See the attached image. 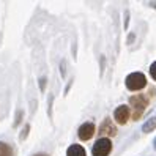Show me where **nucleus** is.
Listing matches in <instances>:
<instances>
[{
  "instance_id": "nucleus-21",
  "label": "nucleus",
  "mask_w": 156,
  "mask_h": 156,
  "mask_svg": "<svg viewBox=\"0 0 156 156\" xmlns=\"http://www.w3.org/2000/svg\"><path fill=\"white\" fill-rule=\"evenodd\" d=\"M33 156H49V154H46V153H36V154H33Z\"/></svg>"
},
{
  "instance_id": "nucleus-5",
  "label": "nucleus",
  "mask_w": 156,
  "mask_h": 156,
  "mask_svg": "<svg viewBox=\"0 0 156 156\" xmlns=\"http://www.w3.org/2000/svg\"><path fill=\"white\" fill-rule=\"evenodd\" d=\"M93 134H96V133H95V123H91V122L80 125L77 129V137L80 140H90L93 137Z\"/></svg>"
},
{
  "instance_id": "nucleus-16",
  "label": "nucleus",
  "mask_w": 156,
  "mask_h": 156,
  "mask_svg": "<svg viewBox=\"0 0 156 156\" xmlns=\"http://www.w3.org/2000/svg\"><path fill=\"white\" fill-rule=\"evenodd\" d=\"M46 82H48V79H46V77H40V90L41 91L46 90Z\"/></svg>"
},
{
  "instance_id": "nucleus-17",
  "label": "nucleus",
  "mask_w": 156,
  "mask_h": 156,
  "mask_svg": "<svg viewBox=\"0 0 156 156\" xmlns=\"http://www.w3.org/2000/svg\"><path fill=\"white\" fill-rule=\"evenodd\" d=\"M52 101H54V96L51 95V96H49V109H48V114H49L51 118H52Z\"/></svg>"
},
{
  "instance_id": "nucleus-7",
  "label": "nucleus",
  "mask_w": 156,
  "mask_h": 156,
  "mask_svg": "<svg viewBox=\"0 0 156 156\" xmlns=\"http://www.w3.org/2000/svg\"><path fill=\"white\" fill-rule=\"evenodd\" d=\"M66 156H87V153H85V148L82 145L73 144L66 150Z\"/></svg>"
},
{
  "instance_id": "nucleus-8",
  "label": "nucleus",
  "mask_w": 156,
  "mask_h": 156,
  "mask_svg": "<svg viewBox=\"0 0 156 156\" xmlns=\"http://www.w3.org/2000/svg\"><path fill=\"white\" fill-rule=\"evenodd\" d=\"M154 129H156V117H151V118H148V120L144 123L142 133H144V134H148V133H151V131H154Z\"/></svg>"
},
{
  "instance_id": "nucleus-20",
  "label": "nucleus",
  "mask_w": 156,
  "mask_h": 156,
  "mask_svg": "<svg viewBox=\"0 0 156 156\" xmlns=\"http://www.w3.org/2000/svg\"><path fill=\"white\" fill-rule=\"evenodd\" d=\"M148 5H150V6H151V8H154V10H156V2H150V3H148Z\"/></svg>"
},
{
  "instance_id": "nucleus-2",
  "label": "nucleus",
  "mask_w": 156,
  "mask_h": 156,
  "mask_svg": "<svg viewBox=\"0 0 156 156\" xmlns=\"http://www.w3.org/2000/svg\"><path fill=\"white\" fill-rule=\"evenodd\" d=\"M111 151H112V142L107 137H99L93 144V148H91L93 156H109Z\"/></svg>"
},
{
  "instance_id": "nucleus-4",
  "label": "nucleus",
  "mask_w": 156,
  "mask_h": 156,
  "mask_svg": "<svg viewBox=\"0 0 156 156\" xmlns=\"http://www.w3.org/2000/svg\"><path fill=\"white\" fill-rule=\"evenodd\" d=\"M129 117H131V109L128 107L126 104L118 106L115 111H114V120L118 125H125L128 120H129Z\"/></svg>"
},
{
  "instance_id": "nucleus-13",
  "label": "nucleus",
  "mask_w": 156,
  "mask_h": 156,
  "mask_svg": "<svg viewBox=\"0 0 156 156\" xmlns=\"http://www.w3.org/2000/svg\"><path fill=\"white\" fill-rule=\"evenodd\" d=\"M150 76H151V79L156 82V62H153L151 65H150Z\"/></svg>"
},
{
  "instance_id": "nucleus-6",
  "label": "nucleus",
  "mask_w": 156,
  "mask_h": 156,
  "mask_svg": "<svg viewBox=\"0 0 156 156\" xmlns=\"http://www.w3.org/2000/svg\"><path fill=\"white\" fill-rule=\"evenodd\" d=\"M128 101H129V104L134 111H145V107L150 103V99L145 95H133V96H129Z\"/></svg>"
},
{
  "instance_id": "nucleus-14",
  "label": "nucleus",
  "mask_w": 156,
  "mask_h": 156,
  "mask_svg": "<svg viewBox=\"0 0 156 156\" xmlns=\"http://www.w3.org/2000/svg\"><path fill=\"white\" fill-rule=\"evenodd\" d=\"M104 62H106V57L104 55H101V62H99V76L103 77V74H104Z\"/></svg>"
},
{
  "instance_id": "nucleus-19",
  "label": "nucleus",
  "mask_w": 156,
  "mask_h": 156,
  "mask_svg": "<svg viewBox=\"0 0 156 156\" xmlns=\"http://www.w3.org/2000/svg\"><path fill=\"white\" fill-rule=\"evenodd\" d=\"M134 41V33H129V35H128V44H131Z\"/></svg>"
},
{
  "instance_id": "nucleus-18",
  "label": "nucleus",
  "mask_w": 156,
  "mask_h": 156,
  "mask_svg": "<svg viewBox=\"0 0 156 156\" xmlns=\"http://www.w3.org/2000/svg\"><path fill=\"white\" fill-rule=\"evenodd\" d=\"M128 24H129V11H125V29H128Z\"/></svg>"
},
{
  "instance_id": "nucleus-22",
  "label": "nucleus",
  "mask_w": 156,
  "mask_h": 156,
  "mask_svg": "<svg viewBox=\"0 0 156 156\" xmlns=\"http://www.w3.org/2000/svg\"><path fill=\"white\" fill-rule=\"evenodd\" d=\"M153 148H154V150H156V139H154V140H153Z\"/></svg>"
},
{
  "instance_id": "nucleus-15",
  "label": "nucleus",
  "mask_w": 156,
  "mask_h": 156,
  "mask_svg": "<svg viewBox=\"0 0 156 156\" xmlns=\"http://www.w3.org/2000/svg\"><path fill=\"white\" fill-rule=\"evenodd\" d=\"M142 115H144V111H134V112L131 114V118L136 122V120H139V118H140Z\"/></svg>"
},
{
  "instance_id": "nucleus-11",
  "label": "nucleus",
  "mask_w": 156,
  "mask_h": 156,
  "mask_svg": "<svg viewBox=\"0 0 156 156\" xmlns=\"http://www.w3.org/2000/svg\"><path fill=\"white\" fill-rule=\"evenodd\" d=\"M22 117H24V111H21V109H19V111L16 112V117H14V123H13V126H14V128H16L17 125H21Z\"/></svg>"
},
{
  "instance_id": "nucleus-12",
  "label": "nucleus",
  "mask_w": 156,
  "mask_h": 156,
  "mask_svg": "<svg viewBox=\"0 0 156 156\" xmlns=\"http://www.w3.org/2000/svg\"><path fill=\"white\" fill-rule=\"evenodd\" d=\"M60 74L63 79L66 77V60H62V63H60Z\"/></svg>"
},
{
  "instance_id": "nucleus-10",
  "label": "nucleus",
  "mask_w": 156,
  "mask_h": 156,
  "mask_svg": "<svg viewBox=\"0 0 156 156\" xmlns=\"http://www.w3.org/2000/svg\"><path fill=\"white\" fill-rule=\"evenodd\" d=\"M29 131H30V125L27 123V125L24 126V129L21 131V134H19V140H21V142L27 139V136H29Z\"/></svg>"
},
{
  "instance_id": "nucleus-3",
  "label": "nucleus",
  "mask_w": 156,
  "mask_h": 156,
  "mask_svg": "<svg viewBox=\"0 0 156 156\" xmlns=\"http://www.w3.org/2000/svg\"><path fill=\"white\" fill-rule=\"evenodd\" d=\"M98 134H99L101 137H107V139H109V137L117 136V126L114 125L112 118H109V117H106V118H104L103 123L99 125Z\"/></svg>"
},
{
  "instance_id": "nucleus-1",
  "label": "nucleus",
  "mask_w": 156,
  "mask_h": 156,
  "mask_svg": "<svg viewBox=\"0 0 156 156\" xmlns=\"http://www.w3.org/2000/svg\"><path fill=\"white\" fill-rule=\"evenodd\" d=\"M125 85L129 91H137L147 87V77L142 73H131L125 79Z\"/></svg>"
},
{
  "instance_id": "nucleus-9",
  "label": "nucleus",
  "mask_w": 156,
  "mask_h": 156,
  "mask_svg": "<svg viewBox=\"0 0 156 156\" xmlns=\"http://www.w3.org/2000/svg\"><path fill=\"white\" fill-rule=\"evenodd\" d=\"M0 156H13V148L10 144L0 142Z\"/></svg>"
}]
</instances>
